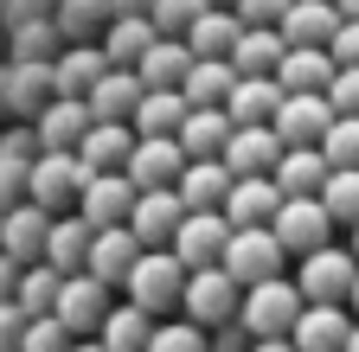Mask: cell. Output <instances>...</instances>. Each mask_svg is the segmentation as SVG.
Listing matches in <instances>:
<instances>
[{
  "label": "cell",
  "mask_w": 359,
  "mask_h": 352,
  "mask_svg": "<svg viewBox=\"0 0 359 352\" xmlns=\"http://www.w3.org/2000/svg\"><path fill=\"white\" fill-rule=\"evenodd\" d=\"M26 327H32V314L20 301H0V352H20L26 346Z\"/></svg>",
  "instance_id": "c3c4849f"
},
{
  "label": "cell",
  "mask_w": 359,
  "mask_h": 352,
  "mask_svg": "<svg viewBox=\"0 0 359 352\" xmlns=\"http://www.w3.org/2000/svg\"><path fill=\"white\" fill-rule=\"evenodd\" d=\"M135 199H142V186H135L128 173H90V186H83L77 211H83V218H90L97 231H109V225H128Z\"/></svg>",
  "instance_id": "2e32d148"
},
{
  "label": "cell",
  "mask_w": 359,
  "mask_h": 352,
  "mask_svg": "<svg viewBox=\"0 0 359 352\" xmlns=\"http://www.w3.org/2000/svg\"><path fill=\"white\" fill-rule=\"evenodd\" d=\"M148 352H212V339H205V327L199 321H161L154 327V339H148Z\"/></svg>",
  "instance_id": "60d3db41"
},
{
  "label": "cell",
  "mask_w": 359,
  "mask_h": 352,
  "mask_svg": "<svg viewBox=\"0 0 359 352\" xmlns=\"http://www.w3.org/2000/svg\"><path fill=\"white\" fill-rule=\"evenodd\" d=\"M90 244H97V225H90L83 211H58L52 218V244H45V262L65 269V276H77L90 262Z\"/></svg>",
  "instance_id": "cb8c5ba5"
},
{
  "label": "cell",
  "mask_w": 359,
  "mask_h": 352,
  "mask_svg": "<svg viewBox=\"0 0 359 352\" xmlns=\"http://www.w3.org/2000/svg\"><path fill=\"white\" fill-rule=\"evenodd\" d=\"M71 346H77V333H71L58 314H39V321L26 327V346H20V352H71Z\"/></svg>",
  "instance_id": "7bdbcfd3"
},
{
  "label": "cell",
  "mask_w": 359,
  "mask_h": 352,
  "mask_svg": "<svg viewBox=\"0 0 359 352\" xmlns=\"http://www.w3.org/2000/svg\"><path fill=\"white\" fill-rule=\"evenodd\" d=\"M340 7L334 0H295V7L283 13V38L289 45H334V32H340Z\"/></svg>",
  "instance_id": "4316f807"
},
{
  "label": "cell",
  "mask_w": 359,
  "mask_h": 352,
  "mask_svg": "<svg viewBox=\"0 0 359 352\" xmlns=\"http://www.w3.org/2000/svg\"><path fill=\"white\" fill-rule=\"evenodd\" d=\"M187 103L193 109H224L231 103V90H238V64L231 58H193V71H187Z\"/></svg>",
  "instance_id": "83f0119b"
},
{
  "label": "cell",
  "mask_w": 359,
  "mask_h": 352,
  "mask_svg": "<svg viewBox=\"0 0 359 352\" xmlns=\"http://www.w3.org/2000/svg\"><path fill=\"white\" fill-rule=\"evenodd\" d=\"M122 173H128L142 192L180 186V173H187V148H180V135H135V154H128Z\"/></svg>",
  "instance_id": "30bf717a"
},
{
  "label": "cell",
  "mask_w": 359,
  "mask_h": 352,
  "mask_svg": "<svg viewBox=\"0 0 359 352\" xmlns=\"http://www.w3.org/2000/svg\"><path fill=\"white\" fill-rule=\"evenodd\" d=\"M187 262H180L173 250H142V262L128 269V282H122V295L135 301V307H148V314H173L180 301H187Z\"/></svg>",
  "instance_id": "7a4b0ae2"
},
{
  "label": "cell",
  "mask_w": 359,
  "mask_h": 352,
  "mask_svg": "<svg viewBox=\"0 0 359 352\" xmlns=\"http://www.w3.org/2000/svg\"><path fill=\"white\" fill-rule=\"evenodd\" d=\"M238 173L224 160H187V173H180V199H187V211H224V199H231Z\"/></svg>",
  "instance_id": "603a6c76"
},
{
  "label": "cell",
  "mask_w": 359,
  "mask_h": 352,
  "mask_svg": "<svg viewBox=\"0 0 359 352\" xmlns=\"http://www.w3.org/2000/svg\"><path fill=\"white\" fill-rule=\"evenodd\" d=\"M97 20H116V7H109V0H65L58 32H83V26H97Z\"/></svg>",
  "instance_id": "bcb514c9"
},
{
  "label": "cell",
  "mask_w": 359,
  "mask_h": 352,
  "mask_svg": "<svg viewBox=\"0 0 359 352\" xmlns=\"http://www.w3.org/2000/svg\"><path fill=\"white\" fill-rule=\"evenodd\" d=\"M83 186H90V167H83V154H77V148H45V154L32 160L26 199H39L45 211H77Z\"/></svg>",
  "instance_id": "3957f363"
},
{
  "label": "cell",
  "mask_w": 359,
  "mask_h": 352,
  "mask_svg": "<svg viewBox=\"0 0 359 352\" xmlns=\"http://www.w3.org/2000/svg\"><path fill=\"white\" fill-rule=\"evenodd\" d=\"M0 154L32 167V160L45 154V141H39V128H32V122H13V128H0Z\"/></svg>",
  "instance_id": "f6af8a7d"
},
{
  "label": "cell",
  "mask_w": 359,
  "mask_h": 352,
  "mask_svg": "<svg viewBox=\"0 0 359 352\" xmlns=\"http://www.w3.org/2000/svg\"><path fill=\"white\" fill-rule=\"evenodd\" d=\"M346 307H353V321H359V282H353V295H346Z\"/></svg>",
  "instance_id": "680465c9"
},
{
  "label": "cell",
  "mask_w": 359,
  "mask_h": 352,
  "mask_svg": "<svg viewBox=\"0 0 359 352\" xmlns=\"http://www.w3.org/2000/svg\"><path fill=\"white\" fill-rule=\"evenodd\" d=\"M238 307H244V282L224 269V262H212V269H193V276H187V301H180V314L199 321L205 333L224 327V321H238Z\"/></svg>",
  "instance_id": "5b68a950"
},
{
  "label": "cell",
  "mask_w": 359,
  "mask_h": 352,
  "mask_svg": "<svg viewBox=\"0 0 359 352\" xmlns=\"http://www.w3.org/2000/svg\"><path fill=\"white\" fill-rule=\"evenodd\" d=\"M231 135H238L231 109H187V122H180V148H187V160H224Z\"/></svg>",
  "instance_id": "ffe728a7"
},
{
  "label": "cell",
  "mask_w": 359,
  "mask_h": 352,
  "mask_svg": "<svg viewBox=\"0 0 359 352\" xmlns=\"http://www.w3.org/2000/svg\"><path fill=\"white\" fill-rule=\"evenodd\" d=\"M0 218H7V211H0Z\"/></svg>",
  "instance_id": "e7e4bbea"
},
{
  "label": "cell",
  "mask_w": 359,
  "mask_h": 352,
  "mask_svg": "<svg viewBox=\"0 0 359 352\" xmlns=\"http://www.w3.org/2000/svg\"><path fill=\"white\" fill-rule=\"evenodd\" d=\"M327 173H334V160H327L321 148H289V154L276 160V173H269V180L283 186V199H321Z\"/></svg>",
  "instance_id": "7402d4cb"
},
{
  "label": "cell",
  "mask_w": 359,
  "mask_h": 352,
  "mask_svg": "<svg viewBox=\"0 0 359 352\" xmlns=\"http://www.w3.org/2000/svg\"><path fill=\"white\" fill-rule=\"evenodd\" d=\"M346 237H353V244H346V250H353V256H359V225H353V231H346Z\"/></svg>",
  "instance_id": "91938a15"
},
{
  "label": "cell",
  "mask_w": 359,
  "mask_h": 352,
  "mask_svg": "<svg viewBox=\"0 0 359 352\" xmlns=\"http://www.w3.org/2000/svg\"><path fill=\"white\" fill-rule=\"evenodd\" d=\"M224 269H231L244 288H257V282L289 276V269H295V256L283 250V237L269 231V225H250V231H231V244H224Z\"/></svg>",
  "instance_id": "277c9868"
},
{
  "label": "cell",
  "mask_w": 359,
  "mask_h": 352,
  "mask_svg": "<svg viewBox=\"0 0 359 352\" xmlns=\"http://www.w3.org/2000/svg\"><path fill=\"white\" fill-rule=\"evenodd\" d=\"M154 327H161V321L148 314V307H135V301H116V307H109V321H103V333H97V339H103L109 352H148V339H154Z\"/></svg>",
  "instance_id": "d590c367"
},
{
  "label": "cell",
  "mask_w": 359,
  "mask_h": 352,
  "mask_svg": "<svg viewBox=\"0 0 359 352\" xmlns=\"http://www.w3.org/2000/svg\"><path fill=\"white\" fill-rule=\"evenodd\" d=\"M212 352H231V346H212Z\"/></svg>",
  "instance_id": "be15d7a7"
},
{
  "label": "cell",
  "mask_w": 359,
  "mask_h": 352,
  "mask_svg": "<svg viewBox=\"0 0 359 352\" xmlns=\"http://www.w3.org/2000/svg\"><path fill=\"white\" fill-rule=\"evenodd\" d=\"M58 97V71L52 64H26L13 58L7 64V83H0V109H13L20 122H39V109Z\"/></svg>",
  "instance_id": "4fadbf2b"
},
{
  "label": "cell",
  "mask_w": 359,
  "mask_h": 352,
  "mask_svg": "<svg viewBox=\"0 0 359 352\" xmlns=\"http://www.w3.org/2000/svg\"><path fill=\"white\" fill-rule=\"evenodd\" d=\"M52 218H58V211H45L39 199H20L7 218H0V250L20 256V262H45V244H52Z\"/></svg>",
  "instance_id": "5bb4252c"
},
{
  "label": "cell",
  "mask_w": 359,
  "mask_h": 352,
  "mask_svg": "<svg viewBox=\"0 0 359 352\" xmlns=\"http://www.w3.org/2000/svg\"><path fill=\"white\" fill-rule=\"evenodd\" d=\"M334 77H340V64H334L327 45H289L283 64H276V83H283V90H321L327 97Z\"/></svg>",
  "instance_id": "484cf974"
},
{
  "label": "cell",
  "mask_w": 359,
  "mask_h": 352,
  "mask_svg": "<svg viewBox=\"0 0 359 352\" xmlns=\"http://www.w3.org/2000/svg\"><path fill=\"white\" fill-rule=\"evenodd\" d=\"M187 90H148L142 97V109H135V135H180V122H187Z\"/></svg>",
  "instance_id": "8d00e7d4"
},
{
  "label": "cell",
  "mask_w": 359,
  "mask_h": 352,
  "mask_svg": "<svg viewBox=\"0 0 359 352\" xmlns=\"http://www.w3.org/2000/svg\"><path fill=\"white\" fill-rule=\"evenodd\" d=\"M283 52H289V38H283V26H244V38H238V52H231V64H238V77H276Z\"/></svg>",
  "instance_id": "1f68e13d"
},
{
  "label": "cell",
  "mask_w": 359,
  "mask_h": 352,
  "mask_svg": "<svg viewBox=\"0 0 359 352\" xmlns=\"http://www.w3.org/2000/svg\"><path fill=\"white\" fill-rule=\"evenodd\" d=\"M26 180H32V167H26V160H7V154H0V211H13V205L26 199Z\"/></svg>",
  "instance_id": "7dc6e473"
},
{
  "label": "cell",
  "mask_w": 359,
  "mask_h": 352,
  "mask_svg": "<svg viewBox=\"0 0 359 352\" xmlns=\"http://www.w3.org/2000/svg\"><path fill=\"white\" fill-rule=\"evenodd\" d=\"M250 352H302L295 339H250Z\"/></svg>",
  "instance_id": "11a10c76"
},
{
  "label": "cell",
  "mask_w": 359,
  "mask_h": 352,
  "mask_svg": "<svg viewBox=\"0 0 359 352\" xmlns=\"http://www.w3.org/2000/svg\"><path fill=\"white\" fill-rule=\"evenodd\" d=\"M321 205L334 211V225H340V231H353V225H359V167H334V173H327Z\"/></svg>",
  "instance_id": "ab89813d"
},
{
  "label": "cell",
  "mask_w": 359,
  "mask_h": 352,
  "mask_svg": "<svg viewBox=\"0 0 359 352\" xmlns=\"http://www.w3.org/2000/svg\"><path fill=\"white\" fill-rule=\"evenodd\" d=\"M187 225V199L180 186H161V192H142L128 211V231L142 237V250H173V231Z\"/></svg>",
  "instance_id": "7c38bea8"
},
{
  "label": "cell",
  "mask_w": 359,
  "mask_h": 352,
  "mask_svg": "<svg viewBox=\"0 0 359 352\" xmlns=\"http://www.w3.org/2000/svg\"><path fill=\"white\" fill-rule=\"evenodd\" d=\"M283 97H289V90H283L276 77H238V90H231V103H224V109H231L238 128H257V122H276Z\"/></svg>",
  "instance_id": "d6a6232c"
},
{
  "label": "cell",
  "mask_w": 359,
  "mask_h": 352,
  "mask_svg": "<svg viewBox=\"0 0 359 352\" xmlns=\"http://www.w3.org/2000/svg\"><path fill=\"white\" fill-rule=\"evenodd\" d=\"M334 7H340V20H359V0H334Z\"/></svg>",
  "instance_id": "9f6ffc18"
},
{
  "label": "cell",
  "mask_w": 359,
  "mask_h": 352,
  "mask_svg": "<svg viewBox=\"0 0 359 352\" xmlns=\"http://www.w3.org/2000/svg\"><path fill=\"white\" fill-rule=\"evenodd\" d=\"M276 211H283V186L269 180V173H257V180H238L231 199H224V218H231L238 231H250V225H276Z\"/></svg>",
  "instance_id": "44dd1931"
},
{
  "label": "cell",
  "mask_w": 359,
  "mask_h": 352,
  "mask_svg": "<svg viewBox=\"0 0 359 352\" xmlns=\"http://www.w3.org/2000/svg\"><path fill=\"white\" fill-rule=\"evenodd\" d=\"M321 154H327L334 167H359V115H340V122L327 128V141H321Z\"/></svg>",
  "instance_id": "ee69618b"
},
{
  "label": "cell",
  "mask_w": 359,
  "mask_h": 352,
  "mask_svg": "<svg viewBox=\"0 0 359 352\" xmlns=\"http://www.w3.org/2000/svg\"><path fill=\"white\" fill-rule=\"evenodd\" d=\"M109 307H116V288H109V282H97L90 269L65 276V295H58V321H65L77 339H97V333H103V321H109Z\"/></svg>",
  "instance_id": "9c48e42d"
},
{
  "label": "cell",
  "mask_w": 359,
  "mask_h": 352,
  "mask_svg": "<svg viewBox=\"0 0 359 352\" xmlns=\"http://www.w3.org/2000/svg\"><path fill=\"white\" fill-rule=\"evenodd\" d=\"M205 7H212V0H161V7H154V32L161 38H187Z\"/></svg>",
  "instance_id": "b9f144b4"
},
{
  "label": "cell",
  "mask_w": 359,
  "mask_h": 352,
  "mask_svg": "<svg viewBox=\"0 0 359 352\" xmlns=\"http://www.w3.org/2000/svg\"><path fill=\"white\" fill-rule=\"evenodd\" d=\"M302 307H308V295L295 288V276H276V282L244 288L238 321L250 327V339H289V333H295V321H302Z\"/></svg>",
  "instance_id": "6da1fadb"
},
{
  "label": "cell",
  "mask_w": 359,
  "mask_h": 352,
  "mask_svg": "<svg viewBox=\"0 0 359 352\" xmlns=\"http://www.w3.org/2000/svg\"><path fill=\"white\" fill-rule=\"evenodd\" d=\"M135 262H142V237H135L128 225H109V231H97V244H90V262H83V269L97 276V282H109V288H122Z\"/></svg>",
  "instance_id": "d6986e66"
},
{
  "label": "cell",
  "mask_w": 359,
  "mask_h": 352,
  "mask_svg": "<svg viewBox=\"0 0 359 352\" xmlns=\"http://www.w3.org/2000/svg\"><path fill=\"white\" fill-rule=\"evenodd\" d=\"M283 154H289L283 135H276L269 122H257V128H238V135H231V148H224V167H231L238 180H257V173H276Z\"/></svg>",
  "instance_id": "ac0fdd59"
},
{
  "label": "cell",
  "mask_w": 359,
  "mask_h": 352,
  "mask_svg": "<svg viewBox=\"0 0 359 352\" xmlns=\"http://www.w3.org/2000/svg\"><path fill=\"white\" fill-rule=\"evenodd\" d=\"M90 122H97V115H90V103L83 97H52V103H45L39 109V141L45 148H83V135H90Z\"/></svg>",
  "instance_id": "d4e9b609"
},
{
  "label": "cell",
  "mask_w": 359,
  "mask_h": 352,
  "mask_svg": "<svg viewBox=\"0 0 359 352\" xmlns=\"http://www.w3.org/2000/svg\"><path fill=\"white\" fill-rule=\"evenodd\" d=\"M238 38H244V20H238L231 7H205V13L193 20V32H187V45H193L199 58H231Z\"/></svg>",
  "instance_id": "836d02e7"
},
{
  "label": "cell",
  "mask_w": 359,
  "mask_h": 352,
  "mask_svg": "<svg viewBox=\"0 0 359 352\" xmlns=\"http://www.w3.org/2000/svg\"><path fill=\"white\" fill-rule=\"evenodd\" d=\"M327 52H334V64H359V20H346V26L334 32Z\"/></svg>",
  "instance_id": "816d5d0a"
},
{
  "label": "cell",
  "mask_w": 359,
  "mask_h": 352,
  "mask_svg": "<svg viewBox=\"0 0 359 352\" xmlns=\"http://www.w3.org/2000/svg\"><path fill=\"white\" fill-rule=\"evenodd\" d=\"M20 276H26V262L0 250V301H13V295H20Z\"/></svg>",
  "instance_id": "f5cc1de1"
},
{
  "label": "cell",
  "mask_w": 359,
  "mask_h": 352,
  "mask_svg": "<svg viewBox=\"0 0 359 352\" xmlns=\"http://www.w3.org/2000/svg\"><path fill=\"white\" fill-rule=\"evenodd\" d=\"M52 71H58V97H90L97 77L109 71V58H103V45H65L52 58Z\"/></svg>",
  "instance_id": "e575fe53"
},
{
  "label": "cell",
  "mask_w": 359,
  "mask_h": 352,
  "mask_svg": "<svg viewBox=\"0 0 359 352\" xmlns=\"http://www.w3.org/2000/svg\"><path fill=\"white\" fill-rule=\"evenodd\" d=\"M142 97H148L142 71H122V64H109V71L97 77V90H90L83 103H90V115H97V122H135Z\"/></svg>",
  "instance_id": "e0dca14e"
},
{
  "label": "cell",
  "mask_w": 359,
  "mask_h": 352,
  "mask_svg": "<svg viewBox=\"0 0 359 352\" xmlns=\"http://www.w3.org/2000/svg\"><path fill=\"white\" fill-rule=\"evenodd\" d=\"M289 7H295V0H238L231 13H238L244 26H283V13H289Z\"/></svg>",
  "instance_id": "f907efd6"
},
{
  "label": "cell",
  "mask_w": 359,
  "mask_h": 352,
  "mask_svg": "<svg viewBox=\"0 0 359 352\" xmlns=\"http://www.w3.org/2000/svg\"><path fill=\"white\" fill-rule=\"evenodd\" d=\"M334 122H340V109H334V103H327L321 90H289L269 128L283 135V148H321Z\"/></svg>",
  "instance_id": "8992f818"
},
{
  "label": "cell",
  "mask_w": 359,
  "mask_h": 352,
  "mask_svg": "<svg viewBox=\"0 0 359 352\" xmlns=\"http://www.w3.org/2000/svg\"><path fill=\"white\" fill-rule=\"evenodd\" d=\"M83 167L90 173H122L128 154H135V128L128 122H90V135H83Z\"/></svg>",
  "instance_id": "f1b7e54d"
},
{
  "label": "cell",
  "mask_w": 359,
  "mask_h": 352,
  "mask_svg": "<svg viewBox=\"0 0 359 352\" xmlns=\"http://www.w3.org/2000/svg\"><path fill=\"white\" fill-rule=\"evenodd\" d=\"M212 7H238V0H212Z\"/></svg>",
  "instance_id": "6125c7cd"
},
{
  "label": "cell",
  "mask_w": 359,
  "mask_h": 352,
  "mask_svg": "<svg viewBox=\"0 0 359 352\" xmlns=\"http://www.w3.org/2000/svg\"><path fill=\"white\" fill-rule=\"evenodd\" d=\"M231 218L224 211H187V225L173 231V256L187 262V269H212V262H224V244H231Z\"/></svg>",
  "instance_id": "8fae6325"
},
{
  "label": "cell",
  "mask_w": 359,
  "mask_h": 352,
  "mask_svg": "<svg viewBox=\"0 0 359 352\" xmlns=\"http://www.w3.org/2000/svg\"><path fill=\"white\" fill-rule=\"evenodd\" d=\"M71 352H109V346H103V339H77Z\"/></svg>",
  "instance_id": "6f0895ef"
},
{
  "label": "cell",
  "mask_w": 359,
  "mask_h": 352,
  "mask_svg": "<svg viewBox=\"0 0 359 352\" xmlns=\"http://www.w3.org/2000/svg\"><path fill=\"white\" fill-rule=\"evenodd\" d=\"M58 13H45V20H20L13 26V58H26V64H52L58 58Z\"/></svg>",
  "instance_id": "f35d334b"
},
{
  "label": "cell",
  "mask_w": 359,
  "mask_h": 352,
  "mask_svg": "<svg viewBox=\"0 0 359 352\" xmlns=\"http://www.w3.org/2000/svg\"><path fill=\"white\" fill-rule=\"evenodd\" d=\"M289 339L302 352H346V339H353V307L346 301H308Z\"/></svg>",
  "instance_id": "9a60e30c"
},
{
  "label": "cell",
  "mask_w": 359,
  "mask_h": 352,
  "mask_svg": "<svg viewBox=\"0 0 359 352\" xmlns=\"http://www.w3.org/2000/svg\"><path fill=\"white\" fill-rule=\"evenodd\" d=\"M109 7H116V13H142V20H154L161 0H109Z\"/></svg>",
  "instance_id": "db71d44e"
},
{
  "label": "cell",
  "mask_w": 359,
  "mask_h": 352,
  "mask_svg": "<svg viewBox=\"0 0 359 352\" xmlns=\"http://www.w3.org/2000/svg\"><path fill=\"white\" fill-rule=\"evenodd\" d=\"M327 103L340 115H359V64H340V77L327 83Z\"/></svg>",
  "instance_id": "681fc988"
},
{
  "label": "cell",
  "mask_w": 359,
  "mask_h": 352,
  "mask_svg": "<svg viewBox=\"0 0 359 352\" xmlns=\"http://www.w3.org/2000/svg\"><path fill=\"white\" fill-rule=\"evenodd\" d=\"M346 352H359V321H353V339H346Z\"/></svg>",
  "instance_id": "94428289"
},
{
  "label": "cell",
  "mask_w": 359,
  "mask_h": 352,
  "mask_svg": "<svg viewBox=\"0 0 359 352\" xmlns=\"http://www.w3.org/2000/svg\"><path fill=\"white\" fill-rule=\"evenodd\" d=\"M154 20H142V13H116L109 20V32H103V58L109 64H122V71H135V64H142L148 58V45H154Z\"/></svg>",
  "instance_id": "4dcf8cb0"
},
{
  "label": "cell",
  "mask_w": 359,
  "mask_h": 352,
  "mask_svg": "<svg viewBox=\"0 0 359 352\" xmlns=\"http://www.w3.org/2000/svg\"><path fill=\"white\" fill-rule=\"evenodd\" d=\"M193 58H199V52L187 45V38H154L148 58L135 64V71H142L148 90H180V83H187V71H193Z\"/></svg>",
  "instance_id": "f546056e"
},
{
  "label": "cell",
  "mask_w": 359,
  "mask_h": 352,
  "mask_svg": "<svg viewBox=\"0 0 359 352\" xmlns=\"http://www.w3.org/2000/svg\"><path fill=\"white\" fill-rule=\"evenodd\" d=\"M58 295H65V269H52V262H26V276H20V307L39 321V314H58Z\"/></svg>",
  "instance_id": "74e56055"
},
{
  "label": "cell",
  "mask_w": 359,
  "mask_h": 352,
  "mask_svg": "<svg viewBox=\"0 0 359 352\" xmlns=\"http://www.w3.org/2000/svg\"><path fill=\"white\" fill-rule=\"evenodd\" d=\"M353 282H359V256L340 250V244H327V250H314V256L295 262V288L308 301H346Z\"/></svg>",
  "instance_id": "ba28073f"
},
{
  "label": "cell",
  "mask_w": 359,
  "mask_h": 352,
  "mask_svg": "<svg viewBox=\"0 0 359 352\" xmlns=\"http://www.w3.org/2000/svg\"><path fill=\"white\" fill-rule=\"evenodd\" d=\"M269 231H276L283 250L302 262V256H314V250H327L340 225H334V211H327L321 199H283V211H276V225H269Z\"/></svg>",
  "instance_id": "52a82bcc"
}]
</instances>
